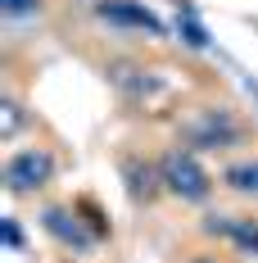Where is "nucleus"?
Here are the masks:
<instances>
[{
  "mask_svg": "<svg viewBox=\"0 0 258 263\" xmlns=\"http://www.w3.org/2000/svg\"><path fill=\"white\" fill-rule=\"evenodd\" d=\"M0 14L5 18H36L41 14V0H0Z\"/></svg>",
  "mask_w": 258,
  "mask_h": 263,
  "instance_id": "nucleus-8",
  "label": "nucleus"
},
{
  "mask_svg": "<svg viewBox=\"0 0 258 263\" xmlns=\"http://www.w3.org/2000/svg\"><path fill=\"white\" fill-rule=\"evenodd\" d=\"M50 177H54V155L41 145H27L18 155H9V163H5V191L9 195H32Z\"/></svg>",
  "mask_w": 258,
  "mask_h": 263,
  "instance_id": "nucleus-3",
  "label": "nucleus"
},
{
  "mask_svg": "<svg viewBox=\"0 0 258 263\" xmlns=\"http://www.w3.org/2000/svg\"><path fill=\"white\" fill-rule=\"evenodd\" d=\"M14 127H18V105L5 100V136H14Z\"/></svg>",
  "mask_w": 258,
  "mask_h": 263,
  "instance_id": "nucleus-11",
  "label": "nucleus"
},
{
  "mask_svg": "<svg viewBox=\"0 0 258 263\" xmlns=\"http://www.w3.org/2000/svg\"><path fill=\"white\" fill-rule=\"evenodd\" d=\"M41 227H46L64 250H77V254H86V250L95 245V236L77 222V213H68V209H46L41 213Z\"/></svg>",
  "mask_w": 258,
  "mask_h": 263,
  "instance_id": "nucleus-5",
  "label": "nucleus"
},
{
  "mask_svg": "<svg viewBox=\"0 0 258 263\" xmlns=\"http://www.w3.org/2000/svg\"><path fill=\"white\" fill-rule=\"evenodd\" d=\"M204 232L227 236L240 254H258V218H245V213H213L204 222Z\"/></svg>",
  "mask_w": 258,
  "mask_h": 263,
  "instance_id": "nucleus-4",
  "label": "nucleus"
},
{
  "mask_svg": "<svg viewBox=\"0 0 258 263\" xmlns=\"http://www.w3.org/2000/svg\"><path fill=\"white\" fill-rule=\"evenodd\" d=\"M158 182H163V191H172L186 204H204L208 195H213L208 168L195 159V150H181V145H172L168 155L158 159Z\"/></svg>",
  "mask_w": 258,
  "mask_h": 263,
  "instance_id": "nucleus-1",
  "label": "nucleus"
},
{
  "mask_svg": "<svg viewBox=\"0 0 258 263\" xmlns=\"http://www.w3.org/2000/svg\"><path fill=\"white\" fill-rule=\"evenodd\" d=\"M5 245H9V250H23V232H18L14 218H5Z\"/></svg>",
  "mask_w": 258,
  "mask_h": 263,
  "instance_id": "nucleus-10",
  "label": "nucleus"
},
{
  "mask_svg": "<svg viewBox=\"0 0 258 263\" xmlns=\"http://www.w3.org/2000/svg\"><path fill=\"white\" fill-rule=\"evenodd\" d=\"M186 263H217L213 254H195V259H186Z\"/></svg>",
  "mask_w": 258,
  "mask_h": 263,
  "instance_id": "nucleus-12",
  "label": "nucleus"
},
{
  "mask_svg": "<svg viewBox=\"0 0 258 263\" xmlns=\"http://www.w3.org/2000/svg\"><path fill=\"white\" fill-rule=\"evenodd\" d=\"M177 27L186 32V46H195V50H204V46H208V36H204V27H200V23L186 18V23H177Z\"/></svg>",
  "mask_w": 258,
  "mask_h": 263,
  "instance_id": "nucleus-9",
  "label": "nucleus"
},
{
  "mask_svg": "<svg viewBox=\"0 0 258 263\" xmlns=\"http://www.w3.org/2000/svg\"><path fill=\"white\" fill-rule=\"evenodd\" d=\"M240 136H245V127L235 123L231 109H200L181 127L186 150H231V145H240Z\"/></svg>",
  "mask_w": 258,
  "mask_h": 263,
  "instance_id": "nucleus-2",
  "label": "nucleus"
},
{
  "mask_svg": "<svg viewBox=\"0 0 258 263\" xmlns=\"http://www.w3.org/2000/svg\"><path fill=\"white\" fill-rule=\"evenodd\" d=\"M104 23H118V27H141V32H150V36H163V23H158L154 14L145 9V5H136V0H104L100 9Z\"/></svg>",
  "mask_w": 258,
  "mask_h": 263,
  "instance_id": "nucleus-6",
  "label": "nucleus"
},
{
  "mask_svg": "<svg viewBox=\"0 0 258 263\" xmlns=\"http://www.w3.org/2000/svg\"><path fill=\"white\" fill-rule=\"evenodd\" d=\"M222 186L245 195V200H258V159H240V163H227L222 173Z\"/></svg>",
  "mask_w": 258,
  "mask_h": 263,
  "instance_id": "nucleus-7",
  "label": "nucleus"
}]
</instances>
